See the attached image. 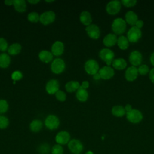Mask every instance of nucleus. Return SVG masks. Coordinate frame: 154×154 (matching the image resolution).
<instances>
[{"instance_id":"obj_35","label":"nucleus","mask_w":154,"mask_h":154,"mask_svg":"<svg viewBox=\"0 0 154 154\" xmlns=\"http://www.w3.org/2000/svg\"><path fill=\"white\" fill-rule=\"evenodd\" d=\"M9 125L8 119L4 116H0V129H4L7 128Z\"/></svg>"},{"instance_id":"obj_38","label":"nucleus","mask_w":154,"mask_h":154,"mask_svg":"<svg viewBox=\"0 0 154 154\" xmlns=\"http://www.w3.org/2000/svg\"><path fill=\"white\" fill-rule=\"evenodd\" d=\"M55 97L59 101L61 102H64L66 99V93L63 91L60 90L55 93Z\"/></svg>"},{"instance_id":"obj_33","label":"nucleus","mask_w":154,"mask_h":154,"mask_svg":"<svg viewBox=\"0 0 154 154\" xmlns=\"http://www.w3.org/2000/svg\"><path fill=\"white\" fill-rule=\"evenodd\" d=\"M138 74L141 75H146L149 72V66L146 64H141L137 68Z\"/></svg>"},{"instance_id":"obj_5","label":"nucleus","mask_w":154,"mask_h":154,"mask_svg":"<svg viewBox=\"0 0 154 154\" xmlns=\"http://www.w3.org/2000/svg\"><path fill=\"white\" fill-rule=\"evenodd\" d=\"M126 119L132 123H138L143 118L141 112L137 109H132L131 111L126 113Z\"/></svg>"},{"instance_id":"obj_9","label":"nucleus","mask_w":154,"mask_h":154,"mask_svg":"<svg viewBox=\"0 0 154 154\" xmlns=\"http://www.w3.org/2000/svg\"><path fill=\"white\" fill-rule=\"evenodd\" d=\"M67 146L69 150L73 154H80L84 149L82 143L77 139L71 140L68 143Z\"/></svg>"},{"instance_id":"obj_18","label":"nucleus","mask_w":154,"mask_h":154,"mask_svg":"<svg viewBox=\"0 0 154 154\" xmlns=\"http://www.w3.org/2000/svg\"><path fill=\"white\" fill-rule=\"evenodd\" d=\"M64 52V44L62 42L56 41L53 43L51 47V52L55 56L62 55Z\"/></svg>"},{"instance_id":"obj_27","label":"nucleus","mask_w":154,"mask_h":154,"mask_svg":"<svg viewBox=\"0 0 154 154\" xmlns=\"http://www.w3.org/2000/svg\"><path fill=\"white\" fill-rule=\"evenodd\" d=\"M43 126V123L41 120L38 119H35L32 120L29 124V129L33 132H39Z\"/></svg>"},{"instance_id":"obj_28","label":"nucleus","mask_w":154,"mask_h":154,"mask_svg":"<svg viewBox=\"0 0 154 154\" xmlns=\"http://www.w3.org/2000/svg\"><path fill=\"white\" fill-rule=\"evenodd\" d=\"M13 5L15 10L18 12H23L26 10V4L24 0H14L13 1Z\"/></svg>"},{"instance_id":"obj_11","label":"nucleus","mask_w":154,"mask_h":154,"mask_svg":"<svg viewBox=\"0 0 154 154\" xmlns=\"http://www.w3.org/2000/svg\"><path fill=\"white\" fill-rule=\"evenodd\" d=\"M143 57L141 52L138 51H133L129 56V61L132 66L136 67L141 65Z\"/></svg>"},{"instance_id":"obj_6","label":"nucleus","mask_w":154,"mask_h":154,"mask_svg":"<svg viewBox=\"0 0 154 154\" xmlns=\"http://www.w3.org/2000/svg\"><path fill=\"white\" fill-rule=\"evenodd\" d=\"M121 2L117 0L109 1L106 6V11L110 15H115L117 14L121 9Z\"/></svg>"},{"instance_id":"obj_48","label":"nucleus","mask_w":154,"mask_h":154,"mask_svg":"<svg viewBox=\"0 0 154 154\" xmlns=\"http://www.w3.org/2000/svg\"><path fill=\"white\" fill-rule=\"evenodd\" d=\"M29 3H31V4H37V3H38V2H39V1L38 0H35V1H28Z\"/></svg>"},{"instance_id":"obj_44","label":"nucleus","mask_w":154,"mask_h":154,"mask_svg":"<svg viewBox=\"0 0 154 154\" xmlns=\"http://www.w3.org/2000/svg\"><path fill=\"white\" fill-rule=\"evenodd\" d=\"M124 108H125V109L126 113H127V112H128L131 111L132 109V105H130V104H126Z\"/></svg>"},{"instance_id":"obj_45","label":"nucleus","mask_w":154,"mask_h":154,"mask_svg":"<svg viewBox=\"0 0 154 154\" xmlns=\"http://www.w3.org/2000/svg\"><path fill=\"white\" fill-rule=\"evenodd\" d=\"M150 61L152 66H154V52L151 54L150 57Z\"/></svg>"},{"instance_id":"obj_36","label":"nucleus","mask_w":154,"mask_h":154,"mask_svg":"<svg viewBox=\"0 0 154 154\" xmlns=\"http://www.w3.org/2000/svg\"><path fill=\"white\" fill-rule=\"evenodd\" d=\"M8 109V104L7 100L4 99L0 100V114L5 112Z\"/></svg>"},{"instance_id":"obj_30","label":"nucleus","mask_w":154,"mask_h":154,"mask_svg":"<svg viewBox=\"0 0 154 154\" xmlns=\"http://www.w3.org/2000/svg\"><path fill=\"white\" fill-rule=\"evenodd\" d=\"M22 49V46L18 43H15L10 45L8 48V53L10 55H15L20 53Z\"/></svg>"},{"instance_id":"obj_42","label":"nucleus","mask_w":154,"mask_h":154,"mask_svg":"<svg viewBox=\"0 0 154 154\" xmlns=\"http://www.w3.org/2000/svg\"><path fill=\"white\" fill-rule=\"evenodd\" d=\"M149 79L153 83H154V67L149 71Z\"/></svg>"},{"instance_id":"obj_31","label":"nucleus","mask_w":154,"mask_h":154,"mask_svg":"<svg viewBox=\"0 0 154 154\" xmlns=\"http://www.w3.org/2000/svg\"><path fill=\"white\" fill-rule=\"evenodd\" d=\"M51 151L50 146L47 143H43L38 148V152L40 154H49Z\"/></svg>"},{"instance_id":"obj_29","label":"nucleus","mask_w":154,"mask_h":154,"mask_svg":"<svg viewBox=\"0 0 154 154\" xmlns=\"http://www.w3.org/2000/svg\"><path fill=\"white\" fill-rule=\"evenodd\" d=\"M10 57L5 53L0 54V67L7 68L10 63Z\"/></svg>"},{"instance_id":"obj_43","label":"nucleus","mask_w":154,"mask_h":154,"mask_svg":"<svg viewBox=\"0 0 154 154\" xmlns=\"http://www.w3.org/2000/svg\"><path fill=\"white\" fill-rule=\"evenodd\" d=\"M89 87V82L87 81H82L81 85H80V87L83 88L84 89H87Z\"/></svg>"},{"instance_id":"obj_40","label":"nucleus","mask_w":154,"mask_h":154,"mask_svg":"<svg viewBox=\"0 0 154 154\" xmlns=\"http://www.w3.org/2000/svg\"><path fill=\"white\" fill-rule=\"evenodd\" d=\"M7 48H8L7 42L5 38L0 37V51H5Z\"/></svg>"},{"instance_id":"obj_26","label":"nucleus","mask_w":154,"mask_h":154,"mask_svg":"<svg viewBox=\"0 0 154 154\" xmlns=\"http://www.w3.org/2000/svg\"><path fill=\"white\" fill-rule=\"evenodd\" d=\"M76 96L77 99L80 102H85L88 97V93L86 89L79 87L76 91Z\"/></svg>"},{"instance_id":"obj_47","label":"nucleus","mask_w":154,"mask_h":154,"mask_svg":"<svg viewBox=\"0 0 154 154\" xmlns=\"http://www.w3.org/2000/svg\"><path fill=\"white\" fill-rule=\"evenodd\" d=\"M5 4L6 5H11L12 4L13 5V1H5Z\"/></svg>"},{"instance_id":"obj_25","label":"nucleus","mask_w":154,"mask_h":154,"mask_svg":"<svg viewBox=\"0 0 154 154\" xmlns=\"http://www.w3.org/2000/svg\"><path fill=\"white\" fill-rule=\"evenodd\" d=\"M80 87V84L77 81H70L66 83L65 88L67 92L72 93L77 91Z\"/></svg>"},{"instance_id":"obj_2","label":"nucleus","mask_w":154,"mask_h":154,"mask_svg":"<svg viewBox=\"0 0 154 154\" xmlns=\"http://www.w3.org/2000/svg\"><path fill=\"white\" fill-rule=\"evenodd\" d=\"M100 58L108 66H110L112 64L113 60H114V53L109 48H103L101 49L99 53Z\"/></svg>"},{"instance_id":"obj_41","label":"nucleus","mask_w":154,"mask_h":154,"mask_svg":"<svg viewBox=\"0 0 154 154\" xmlns=\"http://www.w3.org/2000/svg\"><path fill=\"white\" fill-rule=\"evenodd\" d=\"M135 26L137 28H138V29H141V28H143V26H144V22H143V20H140V19H138V20H137V22H136Z\"/></svg>"},{"instance_id":"obj_12","label":"nucleus","mask_w":154,"mask_h":154,"mask_svg":"<svg viewBox=\"0 0 154 154\" xmlns=\"http://www.w3.org/2000/svg\"><path fill=\"white\" fill-rule=\"evenodd\" d=\"M55 140L57 144L60 145H64L68 144L70 141V135L68 132L62 131L57 133Z\"/></svg>"},{"instance_id":"obj_19","label":"nucleus","mask_w":154,"mask_h":154,"mask_svg":"<svg viewBox=\"0 0 154 154\" xmlns=\"http://www.w3.org/2000/svg\"><path fill=\"white\" fill-rule=\"evenodd\" d=\"M125 22L130 25L135 26L136 22L138 20L137 14L133 11H128L126 13L125 16Z\"/></svg>"},{"instance_id":"obj_7","label":"nucleus","mask_w":154,"mask_h":154,"mask_svg":"<svg viewBox=\"0 0 154 154\" xmlns=\"http://www.w3.org/2000/svg\"><path fill=\"white\" fill-rule=\"evenodd\" d=\"M66 64L63 60L58 58H55L51 65V69L53 73L55 74L61 73L65 69Z\"/></svg>"},{"instance_id":"obj_32","label":"nucleus","mask_w":154,"mask_h":154,"mask_svg":"<svg viewBox=\"0 0 154 154\" xmlns=\"http://www.w3.org/2000/svg\"><path fill=\"white\" fill-rule=\"evenodd\" d=\"M51 152L52 154H63L64 149L61 145L57 144L51 148Z\"/></svg>"},{"instance_id":"obj_20","label":"nucleus","mask_w":154,"mask_h":154,"mask_svg":"<svg viewBox=\"0 0 154 154\" xmlns=\"http://www.w3.org/2000/svg\"><path fill=\"white\" fill-rule=\"evenodd\" d=\"M112 66L114 69L118 70H122L126 67L127 63L124 58H119L113 60L112 63Z\"/></svg>"},{"instance_id":"obj_21","label":"nucleus","mask_w":154,"mask_h":154,"mask_svg":"<svg viewBox=\"0 0 154 154\" xmlns=\"http://www.w3.org/2000/svg\"><path fill=\"white\" fill-rule=\"evenodd\" d=\"M79 20L81 22L87 26L90 25L92 22L91 14L87 11H83L79 16Z\"/></svg>"},{"instance_id":"obj_49","label":"nucleus","mask_w":154,"mask_h":154,"mask_svg":"<svg viewBox=\"0 0 154 154\" xmlns=\"http://www.w3.org/2000/svg\"><path fill=\"white\" fill-rule=\"evenodd\" d=\"M85 154H94V153H93V152H91V151H90V150H88V151H87Z\"/></svg>"},{"instance_id":"obj_17","label":"nucleus","mask_w":154,"mask_h":154,"mask_svg":"<svg viewBox=\"0 0 154 154\" xmlns=\"http://www.w3.org/2000/svg\"><path fill=\"white\" fill-rule=\"evenodd\" d=\"M117 42V37L116 34L109 33L103 39V45L109 48L114 46Z\"/></svg>"},{"instance_id":"obj_13","label":"nucleus","mask_w":154,"mask_h":154,"mask_svg":"<svg viewBox=\"0 0 154 154\" xmlns=\"http://www.w3.org/2000/svg\"><path fill=\"white\" fill-rule=\"evenodd\" d=\"M87 35L92 39H98L100 35L99 28L95 24H90L85 28Z\"/></svg>"},{"instance_id":"obj_8","label":"nucleus","mask_w":154,"mask_h":154,"mask_svg":"<svg viewBox=\"0 0 154 154\" xmlns=\"http://www.w3.org/2000/svg\"><path fill=\"white\" fill-rule=\"evenodd\" d=\"M59 119L55 115H49L45 120V125L49 130H54L57 129L59 126Z\"/></svg>"},{"instance_id":"obj_39","label":"nucleus","mask_w":154,"mask_h":154,"mask_svg":"<svg viewBox=\"0 0 154 154\" xmlns=\"http://www.w3.org/2000/svg\"><path fill=\"white\" fill-rule=\"evenodd\" d=\"M23 75H22V73L19 70H16V71H14L12 74H11V79L14 81H19L20 80V79H22Z\"/></svg>"},{"instance_id":"obj_3","label":"nucleus","mask_w":154,"mask_h":154,"mask_svg":"<svg viewBox=\"0 0 154 154\" xmlns=\"http://www.w3.org/2000/svg\"><path fill=\"white\" fill-rule=\"evenodd\" d=\"M142 32L135 26H132L127 33V38L131 43H137L141 37Z\"/></svg>"},{"instance_id":"obj_4","label":"nucleus","mask_w":154,"mask_h":154,"mask_svg":"<svg viewBox=\"0 0 154 154\" xmlns=\"http://www.w3.org/2000/svg\"><path fill=\"white\" fill-rule=\"evenodd\" d=\"M84 69L88 74L94 75L99 72V66L96 60L90 59L85 62L84 64Z\"/></svg>"},{"instance_id":"obj_10","label":"nucleus","mask_w":154,"mask_h":154,"mask_svg":"<svg viewBox=\"0 0 154 154\" xmlns=\"http://www.w3.org/2000/svg\"><path fill=\"white\" fill-rule=\"evenodd\" d=\"M55 19V14L53 11H47L40 16V21L44 25H47L52 23Z\"/></svg>"},{"instance_id":"obj_16","label":"nucleus","mask_w":154,"mask_h":154,"mask_svg":"<svg viewBox=\"0 0 154 154\" xmlns=\"http://www.w3.org/2000/svg\"><path fill=\"white\" fill-rule=\"evenodd\" d=\"M46 90L50 94H55L59 90V82L57 79L49 80L46 85Z\"/></svg>"},{"instance_id":"obj_34","label":"nucleus","mask_w":154,"mask_h":154,"mask_svg":"<svg viewBox=\"0 0 154 154\" xmlns=\"http://www.w3.org/2000/svg\"><path fill=\"white\" fill-rule=\"evenodd\" d=\"M27 18L31 22H37L40 20V16L36 12H31L28 14Z\"/></svg>"},{"instance_id":"obj_46","label":"nucleus","mask_w":154,"mask_h":154,"mask_svg":"<svg viewBox=\"0 0 154 154\" xmlns=\"http://www.w3.org/2000/svg\"><path fill=\"white\" fill-rule=\"evenodd\" d=\"M93 79L95 80H99L100 79V76L99 72H97V73H96L93 75Z\"/></svg>"},{"instance_id":"obj_14","label":"nucleus","mask_w":154,"mask_h":154,"mask_svg":"<svg viewBox=\"0 0 154 154\" xmlns=\"http://www.w3.org/2000/svg\"><path fill=\"white\" fill-rule=\"evenodd\" d=\"M99 73L100 76V78L103 79H109L112 78L114 74V70L111 66H103L99 70Z\"/></svg>"},{"instance_id":"obj_22","label":"nucleus","mask_w":154,"mask_h":154,"mask_svg":"<svg viewBox=\"0 0 154 154\" xmlns=\"http://www.w3.org/2000/svg\"><path fill=\"white\" fill-rule=\"evenodd\" d=\"M38 57L42 62L48 63L52 60L53 54H52V52L48 51L43 50L40 52L38 54Z\"/></svg>"},{"instance_id":"obj_23","label":"nucleus","mask_w":154,"mask_h":154,"mask_svg":"<svg viewBox=\"0 0 154 154\" xmlns=\"http://www.w3.org/2000/svg\"><path fill=\"white\" fill-rule=\"evenodd\" d=\"M111 113L115 117H122L126 114V111L122 105H115L111 109Z\"/></svg>"},{"instance_id":"obj_37","label":"nucleus","mask_w":154,"mask_h":154,"mask_svg":"<svg viewBox=\"0 0 154 154\" xmlns=\"http://www.w3.org/2000/svg\"><path fill=\"white\" fill-rule=\"evenodd\" d=\"M120 2L121 4L126 7H132L137 3V0H122Z\"/></svg>"},{"instance_id":"obj_15","label":"nucleus","mask_w":154,"mask_h":154,"mask_svg":"<svg viewBox=\"0 0 154 154\" xmlns=\"http://www.w3.org/2000/svg\"><path fill=\"white\" fill-rule=\"evenodd\" d=\"M138 75V69L136 67L130 66L128 67L125 71V77L128 81L132 82L135 81Z\"/></svg>"},{"instance_id":"obj_1","label":"nucleus","mask_w":154,"mask_h":154,"mask_svg":"<svg viewBox=\"0 0 154 154\" xmlns=\"http://www.w3.org/2000/svg\"><path fill=\"white\" fill-rule=\"evenodd\" d=\"M111 28L114 34H123L126 29V22L122 18L117 17L113 20L111 25Z\"/></svg>"},{"instance_id":"obj_24","label":"nucleus","mask_w":154,"mask_h":154,"mask_svg":"<svg viewBox=\"0 0 154 154\" xmlns=\"http://www.w3.org/2000/svg\"><path fill=\"white\" fill-rule=\"evenodd\" d=\"M117 46L122 50H126L129 48V42L126 37L124 35H120L117 38Z\"/></svg>"}]
</instances>
